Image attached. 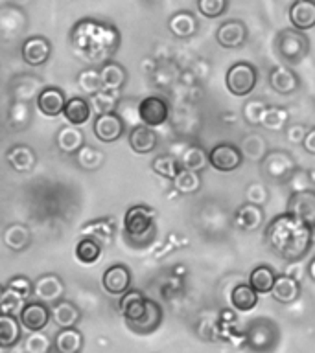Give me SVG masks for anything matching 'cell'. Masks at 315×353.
<instances>
[{"instance_id":"cell-9","label":"cell","mask_w":315,"mask_h":353,"mask_svg":"<svg viewBox=\"0 0 315 353\" xmlns=\"http://www.w3.org/2000/svg\"><path fill=\"white\" fill-rule=\"evenodd\" d=\"M65 281L59 274L48 272V274H41L39 278L33 280V298L41 300V302L54 305L65 298Z\"/></svg>"},{"instance_id":"cell-14","label":"cell","mask_w":315,"mask_h":353,"mask_svg":"<svg viewBox=\"0 0 315 353\" xmlns=\"http://www.w3.org/2000/svg\"><path fill=\"white\" fill-rule=\"evenodd\" d=\"M21 55L26 65L43 66L48 63L52 55V43L43 35H32L22 43Z\"/></svg>"},{"instance_id":"cell-40","label":"cell","mask_w":315,"mask_h":353,"mask_svg":"<svg viewBox=\"0 0 315 353\" xmlns=\"http://www.w3.org/2000/svg\"><path fill=\"white\" fill-rule=\"evenodd\" d=\"M76 164L85 171H98L105 162V153L102 149L94 148V145H83L76 154H74Z\"/></svg>"},{"instance_id":"cell-39","label":"cell","mask_w":315,"mask_h":353,"mask_svg":"<svg viewBox=\"0 0 315 353\" xmlns=\"http://www.w3.org/2000/svg\"><path fill=\"white\" fill-rule=\"evenodd\" d=\"M8 123L15 131L26 129L32 123V103L30 101H22V99L13 101L10 107V112H8Z\"/></svg>"},{"instance_id":"cell-43","label":"cell","mask_w":315,"mask_h":353,"mask_svg":"<svg viewBox=\"0 0 315 353\" xmlns=\"http://www.w3.org/2000/svg\"><path fill=\"white\" fill-rule=\"evenodd\" d=\"M181 159H177L173 154H157L151 160V170H153V173H157L159 176H164L168 181H173L177 173L181 171Z\"/></svg>"},{"instance_id":"cell-4","label":"cell","mask_w":315,"mask_h":353,"mask_svg":"<svg viewBox=\"0 0 315 353\" xmlns=\"http://www.w3.org/2000/svg\"><path fill=\"white\" fill-rule=\"evenodd\" d=\"M243 342L251 352H273L280 342V327L269 316H258L249 322Z\"/></svg>"},{"instance_id":"cell-41","label":"cell","mask_w":315,"mask_h":353,"mask_svg":"<svg viewBox=\"0 0 315 353\" xmlns=\"http://www.w3.org/2000/svg\"><path fill=\"white\" fill-rule=\"evenodd\" d=\"M93 112L96 116L105 114V112H116L118 101H120V92H113V90H98L88 96Z\"/></svg>"},{"instance_id":"cell-11","label":"cell","mask_w":315,"mask_h":353,"mask_svg":"<svg viewBox=\"0 0 315 353\" xmlns=\"http://www.w3.org/2000/svg\"><path fill=\"white\" fill-rule=\"evenodd\" d=\"M19 320L24 330L41 331L52 322V309L41 300H28L19 313Z\"/></svg>"},{"instance_id":"cell-51","label":"cell","mask_w":315,"mask_h":353,"mask_svg":"<svg viewBox=\"0 0 315 353\" xmlns=\"http://www.w3.org/2000/svg\"><path fill=\"white\" fill-rule=\"evenodd\" d=\"M6 287H10L11 291H15L17 294L24 300H30L33 298V281L28 278V276H22V274H17V276H11Z\"/></svg>"},{"instance_id":"cell-56","label":"cell","mask_w":315,"mask_h":353,"mask_svg":"<svg viewBox=\"0 0 315 353\" xmlns=\"http://www.w3.org/2000/svg\"><path fill=\"white\" fill-rule=\"evenodd\" d=\"M286 274L293 276V278H297V280L300 281V280H303L304 274H308V267H306V269H303L300 261H295V263H292V267L286 270Z\"/></svg>"},{"instance_id":"cell-54","label":"cell","mask_w":315,"mask_h":353,"mask_svg":"<svg viewBox=\"0 0 315 353\" xmlns=\"http://www.w3.org/2000/svg\"><path fill=\"white\" fill-rule=\"evenodd\" d=\"M308 131L309 127L303 125V123H292V125L286 127L284 134H286V140L289 143H300V145H303L304 138H306Z\"/></svg>"},{"instance_id":"cell-16","label":"cell","mask_w":315,"mask_h":353,"mask_svg":"<svg viewBox=\"0 0 315 353\" xmlns=\"http://www.w3.org/2000/svg\"><path fill=\"white\" fill-rule=\"evenodd\" d=\"M164 320V311L160 307L159 302H155L151 298H148V303H146V311L138 320L135 322H126L127 327L137 333V335H151L153 331H157Z\"/></svg>"},{"instance_id":"cell-27","label":"cell","mask_w":315,"mask_h":353,"mask_svg":"<svg viewBox=\"0 0 315 353\" xmlns=\"http://www.w3.org/2000/svg\"><path fill=\"white\" fill-rule=\"evenodd\" d=\"M2 241L11 252H24L32 245V230L24 223H11L2 232Z\"/></svg>"},{"instance_id":"cell-30","label":"cell","mask_w":315,"mask_h":353,"mask_svg":"<svg viewBox=\"0 0 315 353\" xmlns=\"http://www.w3.org/2000/svg\"><path fill=\"white\" fill-rule=\"evenodd\" d=\"M50 309H52V322L57 327H74L82 320L79 307L74 302H70V300H65V298L59 300V302H55L54 305H50Z\"/></svg>"},{"instance_id":"cell-2","label":"cell","mask_w":315,"mask_h":353,"mask_svg":"<svg viewBox=\"0 0 315 353\" xmlns=\"http://www.w3.org/2000/svg\"><path fill=\"white\" fill-rule=\"evenodd\" d=\"M70 43L72 50H76L83 61L105 63L120 48V32L105 22L85 19L72 28Z\"/></svg>"},{"instance_id":"cell-44","label":"cell","mask_w":315,"mask_h":353,"mask_svg":"<svg viewBox=\"0 0 315 353\" xmlns=\"http://www.w3.org/2000/svg\"><path fill=\"white\" fill-rule=\"evenodd\" d=\"M181 164L182 168H188V170L199 171L201 173V171L207 170V165H210L209 153L203 148H199V145H190L182 153Z\"/></svg>"},{"instance_id":"cell-57","label":"cell","mask_w":315,"mask_h":353,"mask_svg":"<svg viewBox=\"0 0 315 353\" xmlns=\"http://www.w3.org/2000/svg\"><path fill=\"white\" fill-rule=\"evenodd\" d=\"M308 276H309V280L315 281V258H312V261H309L308 265Z\"/></svg>"},{"instance_id":"cell-10","label":"cell","mask_w":315,"mask_h":353,"mask_svg":"<svg viewBox=\"0 0 315 353\" xmlns=\"http://www.w3.org/2000/svg\"><path fill=\"white\" fill-rule=\"evenodd\" d=\"M138 120L149 127L164 125L170 118V109L164 99L159 96H146L138 101Z\"/></svg>"},{"instance_id":"cell-48","label":"cell","mask_w":315,"mask_h":353,"mask_svg":"<svg viewBox=\"0 0 315 353\" xmlns=\"http://www.w3.org/2000/svg\"><path fill=\"white\" fill-rule=\"evenodd\" d=\"M54 350V341H50L44 335V331H30V335L24 341V352L26 353H48Z\"/></svg>"},{"instance_id":"cell-47","label":"cell","mask_w":315,"mask_h":353,"mask_svg":"<svg viewBox=\"0 0 315 353\" xmlns=\"http://www.w3.org/2000/svg\"><path fill=\"white\" fill-rule=\"evenodd\" d=\"M269 107V103H265L264 99L254 98V99H247L245 103H243V118L247 121L249 125L260 127L262 125V118H264L265 109Z\"/></svg>"},{"instance_id":"cell-45","label":"cell","mask_w":315,"mask_h":353,"mask_svg":"<svg viewBox=\"0 0 315 353\" xmlns=\"http://www.w3.org/2000/svg\"><path fill=\"white\" fill-rule=\"evenodd\" d=\"M240 148H242L245 157L256 160V162L264 159L267 151H269L267 149V142L260 134H249V137H245L242 140V143H240Z\"/></svg>"},{"instance_id":"cell-36","label":"cell","mask_w":315,"mask_h":353,"mask_svg":"<svg viewBox=\"0 0 315 353\" xmlns=\"http://www.w3.org/2000/svg\"><path fill=\"white\" fill-rule=\"evenodd\" d=\"M171 184H173V190L179 195H195L201 190V186H203V179H201L199 171L181 168V171L177 173Z\"/></svg>"},{"instance_id":"cell-34","label":"cell","mask_w":315,"mask_h":353,"mask_svg":"<svg viewBox=\"0 0 315 353\" xmlns=\"http://www.w3.org/2000/svg\"><path fill=\"white\" fill-rule=\"evenodd\" d=\"M63 116H65L66 121L72 123V125H83V123H87L88 118L93 116L90 101L82 98V96H74V98L66 99Z\"/></svg>"},{"instance_id":"cell-31","label":"cell","mask_w":315,"mask_h":353,"mask_svg":"<svg viewBox=\"0 0 315 353\" xmlns=\"http://www.w3.org/2000/svg\"><path fill=\"white\" fill-rule=\"evenodd\" d=\"M198 19L190 11H177L168 21V30L177 39H190L198 33Z\"/></svg>"},{"instance_id":"cell-29","label":"cell","mask_w":315,"mask_h":353,"mask_svg":"<svg viewBox=\"0 0 315 353\" xmlns=\"http://www.w3.org/2000/svg\"><path fill=\"white\" fill-rule=\"evenodd\" d=\"M289 22L297 30H312L315 28V0H295L289 6Z\"/></svg>"},{"instance_id":"cell-7","label":"cell","mask_w":315,"mask_h":353,"mask_svg":"<svg viewBox=\"0 0 315 353\" xmlns=\"http://www.w3.org/2000/svg\"><path fill=\"white\" fill-rule=\"evenodd\" d=\"M256 81H258V70L247 61H238L225 74L227 90L236 98L249 96L256 87Z\"/></svg>"},{"instance_id":"cell-8","label":"cell","mask_w":315,"mask_h":353,"mask_svg":"<svg viewBox=\"0 0 315 353\" xmlns=\"http://www.w3.org/2000/svg\"><path fill=\"white\" fill-rule=\"evenodd\" d=\"M243 151L240 145H234V143L221 142L218 145L209 151V160L210 165L214 168L216 171H221V173H231V171H236L240 165L243 164Z\"/></svg>"},{"instance_id":"cell-12","label":"cell","mask_w":315,"mask_h":353,"mask_svg":"<svg viewBox=\"0 0 315 353\" xmlns=\"http://www.w3.org/2000/svg\"><path fill=\"white\" fill-rule=\"evenodd\" d=\"M93 132L99 142L113 143L126 132V123L118 112H105L94 118Z\"/></svg>"},{"instance_id":"cell-24","label":"cell","mask_w":315,"mask_h":353,"mask_svg":"<svg viewBox=\"0 0 315 353\" xmlns=\"http://www.w3.org/2000/svg\"><path fill=\"white\" fill-rule=\"evenodd\" d=\"M99 77H102V88L104 90L120 92L127 83V70L122 63L109 59L99 66Z\"/></svg>"},{"instance_id":"cell-25","label":"cell","mask_w":315,"mask_h":353,"mask_svg":"<svg viewBox=\"0 0 315 353\" xmlns=\"http://www.w3.org/2000/svg\"><path fill=\"white\" fill-rule=\"evenodd\" d=\"M303 292L300 281L289 274H276L275 285L271 289V296L278 303H293L297 302L298 296Z\"/></svg>"},{"instance_id":"cell-18","label":"cell","mask_w":315,"mask_h":353,"mask_svg":"<svg viewBox=\"0 0 315 353\" xmlns=\"http://www.w3.org/2000/svg\"><path fill=\"white\" fill-rule=\"evenodd\" d=\"M79 234L85 237H93V239H96V241L105 248L115 241L116 223L113 217L93 219V221H88V223H85V225L79 228Z\"/></svg>"},{"instance_id":"cell-50","label":"cell","mask_w":315,"mask_h":353,"mask_svg":"<svg viewBox=\"0 0 315 353\" xmlns=\"http://www.w3.org/2000/svg\"><path fill=\"white\" fill-rule=\"evenodd\" d=\"M292 192H303V190H312L315 188V170H300L293 173V176L287 181Z\"/></svg>"},{"instance_id":"cell-6","label":"cell","mask_w":315,"mask_h":353,"mask_svg":"<svg viewBox=\"0 0 315 353\" xmlns=\"http://www.w3.org/2000/svg\"><path fill=\"white\" fill-rule=\"evenodd\" d=\"M262 175L276 184H287L293 173L297 171V164L292 154L284 149H269L264 159L260 160Z\"/></svg>"},{"instance_id":"cell-17","label":"cell","mask_w":315,"mask_h":353,"mask_svg":"<svg viewBox=\"0 0 315 353\" xmlns=\"http://www.w3.org/2000/svg\"><path fill=\"white\" fill-rule=\"evenodd\" d=\"M35 105H37L39 112L46 118H57L65 110L66 96L59 87L48 85V87H43V90L39 92V96L35 98Z\"/></svg>"},{"instance_id":"cell-55","label":"cell","mask_w":315,"mask_h":353,"mask_svg":"<svg viewBox=\"0 0 315 353\" xmlns=\"http://www.w3.org/2000/svg\"><path fill=\"white\" fill-rule=\"evenodd\" d=\"M303 148L306 153L315 154V127H309L308 134H306V138H304Z\"/></svg>"},{"instance_id":"cell-3","label":"cell","mask_w":315,"mask_h":353,"mask_svg":"<svg viewBox=\"0 0 315 353\" xmlns=\"http://www.w3.org/2000/svg\"><path fill=\"white\" fill-rule=\"evenodd\" d=\"M157 236V212L148 204H133L124 215V239L133 248H146Z\"/></svg>"},{"instance_id":"cell-26","label":"cell","mask_w":315,"mask_h":353,"mask_svg":"<svg viewBox=\"0 0 315 353\" xmlns=\"http://www.w3.org/2000/svg\"><path fill=\"white\" fill-rule=\"evenodd\" d=\"M146 303H148V296L138 289H129L120 296V314L124 316L126 322H135L144 314L146 311Z\"/></svg>"},{"instance_id":"cell-35","label":"cell","mask_w":315,"mask_h":353,"mask_svg":"<svg viewBox=\"0 0 315 353\" xmlns=\"http://www.w3.org/2000/svg\"><path fill=\"white\" fill-rule=\"evenodd\" d=\"M22 339V324L15 314L0 313V347H13Z\"/></svg>"},{"instance_id":"cell-23","label":"cell","mask_w":315,"mask_h":353,"mask_svg":"<svg viewBox=\"0 0 315 353\" xmlns=\"http://www.w3.org/2000/svg\"><path fill=\"white\" fill-rule=\"evenodd\" d=\"M6 162L17 173H30L37 164V154L26 143H15L6 151Z\"/></svg>"},{"instance_id":"cell-19","label":"cell","mask_w":315,"mask_h":353,"mask_svg":"<svg viewBox=\"0 0 315 353\" xmlns=\"http://www.w3.org/2000/svg\"><path fill=\"white\" fill-rule=\"evenodd\" d=\"M286 212L298 215L300 219L308 221L314 225L315 221V190H303V192H292L287 199Z\"/></svg>"},{"instance_id":"cell-15","label":"cell","mask_w":315,"mask_h":353,"mask_svg":"<svg viewBox=\"0 0 315 353\" xmlns=\"http://www.w3.org/2000/svg\"><path fill=\"white\" fill-rule=\"evenodd\" d=\"M247 26L242 21L221 22L218 30H216V41H218L221 48L227 50L242 48L243 44L247 43Z\"/></svg>"},{"instance_id":"cell-20","label":"cell","mask_w":315,"mask_h":353,"mask_svg":"<svg viewBox=\"0 0 315 353\" xmlns=\"http://www.w3.org/2000/svg\"><path fill=\"white\" fill-rule=\"evenodd\" d=\"M264 221H265L264 206L249 203V201H245L242 206H238V210L234 212V225L243 232L258 230L260 226L264 225Z\"/></svg>"},{"instance_id":"cell-5","label":"cell","mask_w":315,"mask_h":353,"mask_svg":"<svg viewBox=\"0 0 315 353\" xmlns=\"http://www.w3.org/2000/svg\"><path fill=\"white\" fill-rule=\"evenodd\" d=\"M276 54L286 61L287 65H298L309 54V39L306 33L297 28H286L276 35Z\"/></svg>"},{"instance_id":"cell-58","label":"cell","mask_w":315,"mask_h":353,"mask_svg":"<svg viewBox=\"0 0 315 353\" xmlns=\"http://www.w3.org/2000/svg\"><path fill=\"white\" fill-rule=\"evenodd\" d=\"M314 230H315V221H314Z\"/></svg>"},{"instance_id":"cell-28","label":"cell","mask_w":315,"mask_h":353,"mask_svg":"<svg viewBox=\"0 0 315 353\" xmlns=\"http://www.w3.org/2000/svg\"><path fill=\"white\" fill-rule=\"evenodd\" d=\"M55 145H57L61 153L74 157L85 145V134L79 129V125L66 123V125L59 127V131L55 134Z\"/></svg>"},{"instance_id":"cell-32","label":"cell","mask_w":315,"mask_h":353,"mask_svg":"<svg viewBox=\"0 0 315 353\" xmlns=\"http://www.w3.org/2000/svg\"><path fill=\"white\" fill-rule=\"evenodd\" d=\"M54 350L57 353H79L83 350L82 331L74 327H59L54 335Z\"/></svg>"},{"instance_id":"cell-52","label":"cell","mask_w":315,"mask_h":353,"mask_svg":"<svg viewBox=\"0 0 315 353\" xmlns=\"http://www.w3.org/2000/svg\"><path fill=\"white\" fill-rule=\"evenodd\" d=\"M227 0H198V11L207 19H218L225 13Z\"/></svg>"},{"instance_id":"cell-1","label":"cell","mask_w":315,"mask_h":353,"mask_svg":"<svg viewBox=\"0 0 315 353\" xmlns=\"http://www.w3.org/2000/svg\"><path fill=\"white\" fill-rule=\"evenodd\" d=\"M314 225L289 212L275 215L265 226L264 241L276 258L287 263L303 261L314 247Z\"/></svg>"},{"instance_id":"cell-53","label":"cell","mask_w":315,"mask_h":353,"mask_svg":"<svg viewBox=\"0 0 315 353\" xmlns=\"http://www.w3.org/2000/svg\"><path fill=\"white\" fill-rule=\"evenodd\" d=\"M245 199H247L249 203L264 206V204L269 201V192H267V188H265L262 182H253V184H249L247 190H245Z\"/></svg>"},{"instance_id":"cell-37","label":"cell","mask_w":315,"mask_h":353,"mask_svg":"<svg viewBox=\"0 0 315 353\" xmlns=\"http://www.w3.org/2000/svg\"><path fill=\"white\" fill-rule=\"evenodd\" d=\"M289 125V112H287L286 107H280V105H269L264 112V118H262V125L265 131L271 132H284L286 127Z\"/></svg>"},{"instance_id":"cell-13","label":"cell","mask_w":315,"mask_h":353,"mask_svg":"<svg viewBox=\"0 0 315 353\" xmlns=\"http://www.w3.org/2000/svg\"><path fill=\"white\" fill-rule=\"evenodd\" d=\"M133 274L126 263H115L107 267L102 276V287L107 294L122 296L124 292L131 289Z\"/></svg>"},{"instance_id":"cell-49","label":"cell","mask_w":315,"mask_h":353,"mask_svg":"<svg viewBox=\"0 0 315 353\" xmlns=\"http://www.w3.org/2000/svg\"><path fill=\"white\" fill-rule=\"evenodd\" d=\"M28 300L21 298L15 291H11L10 287L2 289V294H0V313H8V314H15L21 313V309L24 307V303Z\"/></svg>"},{"instance_id":"cell-22","label":"cell","mask_w":315,"mask_h":353,"mask_svg":"<svg viewBox=\"0 0 315 353\" xmlns=\"http://www.w3.org/2000/svg\"><path fill=\"white\" fill-rule=\"evenodd\" d=\"M267 81H269V87L275 92L284 94V96L297 92L300 88V79L289 66H273L269 70V76H267Z\"/></svg>"},{"instance_id":"cell-33","label":"cell","mask_w":315,"mask_h":353,"mask_svg":"<svg viewBox=\"0 0 315 353\" xmlns=\"http://www.w3.org/2000/svg\"><path fill=\"white\" fill-rule=\"evenodd\" d=\"M260 292L251 283H240L231 291V305L240 313H249L256 307Z\"/></svg>"},{"instance_id":"cell-38","label":"cell","mask_w":315,"mask_h":353,"mask_svg":"<svg viewBox=\"0 0 315 353\" xmlns=\"http://www.w3.org/2000/svg\"><path fill=\"white\" fill-rule=\"evenodd\" d=\"M276 274L269 265H256L251 274H249V283L260 292V294H271V289L275 285Z\"/></svg>"},{"instance_id":"cell-46","label":"cell","mask_w":315,"mask_h":353,"mask_svg":"<svg viewBox=\"0 0 315 353\" xmlns=\"http://www.w3.org/2000/svg\"><path fill=\"white\" fill-rule=\"evenodd\" d=\"M77 87L82 92H85L87 96L102 90V77H99V68H83L79 74H77Z\"/></svg>"},{"instance_id":"cell-42","label":"cell","mask_w":315,"mask_h":353,"mask_svg":"<svg viewBox=\"0 0 315 353\" xmlns=\"http://www.w3.org/2000/svg\"><path fill=\"white\" fill-rule=\"evenodd\" d=\"M102 250H104V247H102V245H99L96 239L83 236L82 239L77 241L74 254H76V259L79 261V263L93 265L99 259V256H102Z\"/></svg>"},{"instance_id":"cell-21","label":"cell","mask_w":315,"mask_h":353,"mask_svg":"<svg viewBox=\"0 0 315 353\" xmlns=\"http://www.w3.org/2000/svg\"><path fill=\"white\" fill-rule=\"evenodd\" d=\"M127 142H129V148L135 153L148 154L151 151H155L157 143H159V137L153 131V127L140 123V125H135L129 129V132H127Z\"/></svg>"}]
</instances>
